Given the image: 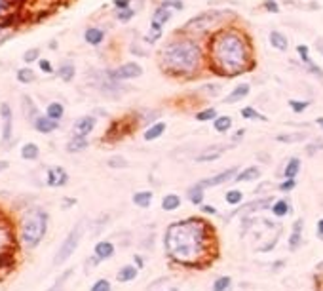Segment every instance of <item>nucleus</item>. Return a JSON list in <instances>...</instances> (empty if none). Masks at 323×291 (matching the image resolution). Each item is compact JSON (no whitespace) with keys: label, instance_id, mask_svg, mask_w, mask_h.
Wrapping results in <instances>:
<instances>
[{"label":"nucleus","instance_id":"35","mask_svg":"<svg viewBox=\"0 0 323 291\" xmlns=\"http://www.w3.org/2000/svg\"><path fill=\"white\" fill-rule=\"evenodd\" d=\"M213 128H215V131H219V133H226V131L232 128V118L230 117H217L215 120H213Z\"/></svg>","mask_w":323,"mask_h":291},{"label":"nucleus","instance_id":"64","mask_svg":"<svg viewBox=\"0 0 323 291\" xmlns=\"http://www.w3.org/2000/svg\"><path fill=\"white\" fill-rule=\"evenodd\" d=\"M169 291H179V289H175V287H173V289H169Z\"/></svg>","mask_w":323,"mask_h":291},{"label":"nucleus","instance_id":"56","mask_svg":"<svg viewBox=\"0 0 323 291\" xmlns=\"http://www.w3.org/2000/svg\"><path fill=\"white\" fill-rule=\"evenodd\" d=\"M129 4H131V0H114V6L118 8V10H122V8H129Z\"/></svg>","mask_w":323,"mask_h":291},{"label":"nucleus","instance_id":"53","mask_svg":"<svg viewBox=\"0 0 323 291\" xmlns=\"http://www.w3.org/2000/svg\"><path fill=\"white\" fill-rule=\"evenodd\" d=\"M162 4H165L167 8H173V10H183L185 8V4L181 0H164Z\"/></svg>","mask_w":323,"mask_h":291},{"label":"nucleus","instance_id":"2","mask_svg":"<svg viewBox=\"0 0 323 291\" xmlns=\"http://www.w3.org/2000/svg\"><path fill=\"white\" fill-rule=\"evenodd\" d=\"M211 57L223 74L234 76L245 71L247 65V44L238 33L224 31L217 35L211 44Z\"/></svg>","mask_w":323,"mask_h":291},{"label":"nucleus","instance_id":"33","mask_svg":"<svg viewBox=\"0 0 323 291\" xmlns=\"http://www.w3.org/2000/svg\"><path fill=\"white\" fill-rule=\"evenodd\" d=\"M181 206V198L177 194H167V196L162 198V210L164 211H175L179 210Z\"/></svg>","mask_w":323,"mask_h":291},{"label":"nucleus","instance_id":"27","mask_svg":"<svg viewBox=\"0 0 323 291\" xmlns=\"http://www.w3.org/2000/svg\"><path fill=\"white\" fill-rule=\"evenodd\" d=\"M270 44L280 51H287L289 48L287 37H285L283 33H280V31H272V33H270Z\"/></svg>","mask_w":323,"mask_h":291},{"label":"nucleus","instance_id":"37","mask_svg":"<svg viewBox=\"0 0 323 291\" xmlns=\"http://www.w3.org/2000/svg\"><path fill=\"white\" fill-rule=\"evenodd\" d=\"M289 210H291V206H289L287 200H276L272 204V213L276 217H283V215H287Z\"/></svg>","mask_w":323,"mask_h":291},{"label":"nucleus","instance_id":"20","mask_svg":"<svg viewBox=\"0 0 323 291\" xmlns=\"http://www.w3.org/2000/svg\"><path fill=\"white\" fill-rule=\"evenodd\" d=\"M249 92H251V86H249V84H240V86H236L226 97H224V103L242 101V99H245V97L249 95Z\"/></svg>","mask_w":323,"mask_h":291},{"label":"nucleus","instance_id":"47","mask_svg":"<svg viewBox=\"0 0 323 291\" xmlns=\"http://www.w3.org/2000/svg\"><path fill=\"white\" fill-rule=\"evenodd\" d=\"M289 107H291V110L293 112H297V114H301V112H304V110L310 107L308 101H299V99H289Z\"/></svg>","mask_w":323,"mask_h":291},{"label":"nucleus","instance_id":"58","mask_svg":"<svg viewBox=\"0 0 323 291\" xmlns=\"http://www.w3.org/2000/svg\"><path fill=\"white\" fill-rule=\"evenodd\" d=\"M317 236H319V238L323 240V219H319V221H317Z\"/></svg>","mask_w":323,"mask_h":291},{"label":"nucleus","instance_id":"52","mask_svg":"<svg viewBox=\"0 0 323 291\" xmlns=\"http://www.w3.org/2000/svg\"><path fill=\"white\" fill-rule=\"evenodd\" d=\"M265 10L270 12V14H278V12H280V6L276 4V0H265Z\"/></svg>","mask_w":323,"mask_h":291},{"label":"nucleus","instance_id":"12","mask_svg":"<svg viewBox=\"0 0 323 291\" xmlns=\"http://www.w3.org/2000/svg\"><path fill=\"white\" fill-rule=\"evenodd\" d=\"M217 15H221V14H201V15H196V17H192V19L187 23V27H185V29L194 31V33H201V31H205L209 25H211V23L215 21Z\"/></svg>","mask_w":323,"mask_h":291},{"label":"nucleus","instance_id":"30","mask_svg":"<svg viewBox=\"0 0 323 291\" xmlns=\"http://www.w3.org/2000/svg\"><path fill=\"white\" fill-rule=\"evenodd\" d=\"M133 204L137 206V208H149V206L152 204V192L151 190H139V192H135L133 194Z\"/></svg>","mask_w":323,"mask_h":291},{"label":"nucleus","instance_id":"14","mask_svg":"<svg viewBox=\"0 0 323 291\" xmlns=\"http://www.w3.org/2000/svg\"><path fill=\"white\" fill-rule=\"evenodd\" d=\"M21 110H23V117L29 120L31 124L35 122V118L40 114V110L36 107V103L33 101V97L29 94H23L21 95Z\"/></svg>","mask_w":323,"mask_h":291},{"label":"nucleus","instance_id":"3","mask_svg":"<svg viewBox=\"0 0 323 291\" xmlns=\"http://www.w3.org/2000/svg\"><path fill=\"white\" fill-rule=\"evenodd\" d=\"M162 65L165 71L177 74L194 73L201 61L200 46L192 40H173L162 50Z\"/></svg>","mask_w":323,"mask_h":291},{"label":"nucleus","instance_id":"62","mask_svg":"<svg viewBox=\"0 0 323 291\" xmlns=\"http://www.w3.org/2000/svg\"><path fill=\"white\" fill-rule=\"evenodd\" d=\"M74 204H76V200H67V202H63V208H71Z\"/></svg>","mask_w":323,"mask_h":291},{"label":"nucleus","instance_id":"41","mask_svg":"<svg viewBox=\"0 0 323 291\" xmlns=\"http://www.w3.org/2000/svg\"><path fill=\"white\" fill-rule=\"evenodd\" d=\"M15 0H0V19H4L14 12Z\"/></svg>","mask_w":323,"mask_h":291},{"label":"nucleus","instance_id":"50","mask_svg":"<svg viewBox=\"0 0 323 291\" xmlns=\"http://www.w3.org/2000/svg\"><path fill=\"white\" fill-rule=\"evenodd\" d=\"M295 187H297V179H285L278 189H280L281 192H289V190H293Z\"/></svg>","mask_w":323,"mask_h":291},{"label":"nucleus","instance_id":"48","mask_svg":"<svg viewBox=\"0 0 323 291\" xmlns=\"http://www.w3.org/2000/svg\"><path fill=\"white\" fill-rule=\"evenodd\" d=\"M90 291H110V282L105 280V278H101V280H97V282L92 285Z\"/></svg>","mask_w":323,"mask_h":291},{"label":"nucleus","instance_id":"38","mask_svg":"<svg viewBox=\"0 0 323 291\" xmlns=\"http://www.w3.org/2000/svg\"><path fill=\"white\" fill-rule=\"evenodd\" d=\"M240 114H242L245 120H260V122H268V118H266L265 114L257 112L253 107H244V109L240 110Z\"/></svg>","mask_w":323,"mask_h":291},{"label":"nucleus","instance_id":"31","mask_svg":"<svg viewBox=\"0 0 323 291\" xmlns=\"http://www.w3.org/2000/svg\"><path fill=\"white\" fill-rule=\"evenodd\" d=\"M137 267H131V265H126L122 269L118 270V274H116V280L118 282H131V280H135L137 278Z\"/></svg>","mask_w":323,"mask_h":291},{"label":"nucleus","instance_id":"51","mask_svg":"<svg viewBox=\"0 0 323 291\" xmlns=\"http://www.w3.org/2000/svg\"><path fill=\"white\" fill-rule=\"evenodd\" d=\"M38 67H40V71H42L44 74L53 73V65H51L48 59H40V61H38Z\"/></svg>","mask_w":323,"mask_h":291},{"label":"nucleus","instance_id":"5","mask_svg":"<svg viewBox=\"0 0 323 291\" xmlns=\"http://www.w3.org/2000/svg\"><path fill=\"white\" fill-rule=\"evenodd\" d=\"M84 226H86V221H78L74 228H71V232L65 236L63 244L59 246L57 253L53 257V265L59 267V265H63L67 259H71V255L76 251L78 248L80 240H82V236H84Z\"/></svg>","mask_w":323,"mask_h":291},{"label":"nucleus","instance_id":"11","mask_svg":"<svg viewBox=\"0 0 323 291\" xmlns=\"http://www.w3.org/2000/svg\"><path fill=\"white\" fill-rule=\"evenodd\" d=\"M95 126H97V118L92 117V114H84V117H80L78 120L74 122L72 133L78 135V137H87V135L95 130Z\"/></svg>","mask_w":323,"mask_h":291},{"label":"nucleus","instance_id":"29","mask_svg":"<svg viewBox=\"0 0 323 291\" xmlns=\"http://www.w3.org/2000/svg\"><path fill=\"white\" fill-rule=\"evenodd\" d=\"M165 128H167L165 122H154L149 130L144 131V141H154V139H160L162 135H164Z\"/></svg>","mask_w":323,"mask_h":291},{"label":"nucleus","instance_id":"26","mask_svg":"<svg viewBox=\"0 0 323 291\" xmlns=\"http://www.w3.org/2000/svg\"><path fill=\"white\" fill-rule=\"evenodd\" d=\"M38 156H40V147L36 145V143H33V141H29V143H25V145L21 147V158L23 160H38Z\"/></svg>","mask_w":323,"mask_h":291},{"label":"nucleus","instance_id":"55","mask_svg":"<svg viewBox=\"0 0 323 291\" xmlns=\"http://www.w3.org/2000/svg\"><path fill=\"white\" fill-rule=\"evenodd\" d=\"M12 263V255L10 253H0V269H4Z\"/></svg>","mask_w":323,"mask_h":291},{"label":"nucleus","instance_id":"60","mask_svg":"<svg viewBox=\"0 0 323 291\" xmlns=\"http://www.w3.org/2000/svg\"><path fill=\"white\" fill-rule=\"evenodd\" d=\"M8 166H10V162H6V160H0V173H2V171H6Z\"/></svg>","mask_w":323,"mask_h":291},{"label":"nucleus","instance_id":"17","mask_svg":"<svg viewBox=\"0 0 323 291\" xmlns=\"http://www.w3.org/2000/svg\"><path fill=\"white\" fill-rule=\"evenodd\" d=\"M302 226H304V221L297 219L293 225V230H291V236H289V249L291 251H295L302 244Z\"/></svg>","mask_w":323,"mask_h":291},{"label":"nucleus","instance_id":"15","mask_svg":"<svg viewBox=\"0 0 323 291\" xmlns=\"http://www.w3.org/2000/svg\"><path fill=\"white\" fill-rule=\"evenodd\" d=\"M232 145H215V147H209V149H205L201 154H198L196 156V160L198 162H213L217 160V158H221L223 156L224 151H228Z\"/></svg>","mask_w":323,"mask_h":291},{"label":"nucleus","instance_id":"8","mask_svg":"<svg viewBox=\"0 0 323 291\" xmlns=\"http://www.w3.org/2000/svg\"><path fill=\"white\" fill-rule=\"evenodd\" d=\"M238 175V167H228V169H224L221 173L213 175V177H208V179H203V181L198 183V187L200 189H211V187H219V185H223V183H230L234 177Z\"/></svg>","mask_w":323,"mask_h":291},{"label":"nucleus","instance_id":"25","mask_svg":"<svg viewBox=\"0 0 323 291\" xmlns=\"http://www.w3.org/2000/svg\"><path fill=\"white\" fill-rule=\"evenodd\" d=\"M15 78H17V82L19 84H33V82L36 80V73L31 69L29 65H25V67H21V69H17L15 71Z\"/></svg>","mask_w":323,"mask_h":291},{"label":"nucleus","instance_id":"23","mask_svg":"<svg viewBox=\"0 0 323 291\" xmlns=\"http://www.w3.org/2000/svg\"><path fill=\"white\" fill-rule=\"evenodd\" d=\"M260 177V167L257 166H249L242 169V171H238V175L234 177V181L236 183H244V181H255Z\"/></svg>","mask_w":323,"mask_h":291},{"label":"nucleus","instance_id":"49","mask_svg":"<svg viewBox=\"0 0 323 291\" xmlns=\"http://www.w3.org/2000/svg\"><path fill=\"white\" fill-rule=\"evenodd\" d=\"M71 274H72V269H71V270H67V272H63V276H59V278H57V282H55V284L51 285L50 291H59V287H61V285H63L65 282H67V280L71 278Z\"/></svg>","mask_w":323,"mask_h":291},{"label":"nucleus","instance_id":"45","mask_svg":"<svg viewBox=\"0 0 323 291\" xmlns=\"http://www.w3.org/2000/svg\"><path fill=\"white\" fill-rule=\"evenodd\" d=\"M230 285H232L230 276H221L213 282V291H226V289H230Z\"/></svg>","mask_w":323,"mask_h":291},{"label":"nucleus","instance_id":"16","mask_svg":"<svg viewBox=\"0 0 323 291\" xmlns=\"http://www.w3.org/2000/svg\"><path fill=\"white\" fill-rule=\"evenodd\" d=\"M94 253L99 261L110 259V257L114 255V244H112V242H107V240L97 242V244H95V248H94Z\"/></svg>","mask_w":323,"mask_h":291},{"label":"nucleus","instance_id":"10","mask_svg":"<svg viewBox=\"0 0 323 291\" xmlns=\"http://www.w3.org/2000/svg\"><path fill=\"white\" fill-rule=\"evenodd\" d=\"M274 200L270 196L266 198H257V200H253V202H247L245 206H242L240 210H236L234 213H230V217H234V215H251V213H255V211H262L266 210V208H272Z\"/></svg>","mask_w":323,"mask_h":291},{"label":"nucleus","instance_id":"34","mask_svg":"<svg viewBox=\"0 0 323 291\" xmlns=\"http://www.w3.org/2000/svg\"><path fill=\"white\" fill-rule=\"evenodd\" d=\"M162 35H164V27L158 25V23H151V31H149V35L144 37V40L149 44H154L162 38Z\"/></svg>","mask_w":323,"mask_h":291},{"label":"nucleus","instance_id":"57","mask_svg":"<svg viewBox=\"0 0 323 291\" xmlns=\"http://www.w3.org/2000/svg\"><path fill=\"white\" fill-rule=\"evenodd\" d=\"M201 211H203V213H208V215H215L217 213V210L213 208V206H201Z\"/></svg>","mask_w":323,"mask_h":291},{"label":"nucleus","instance_id":"9","mask_svg":"<svg viewBox=\"0 0 323 291\" xmlns=\"http://www.w3.org/2000/svg\"><path fill=\"white\" fill-rule=\"evenodd\" d=\"M69 183V173L63 166H51L48 167L46 171V185L51 187V189H59V187H65Z\"/></svg>","mask_w":323,"mask_h":291},{"label":"nucleus","instance_id":"28","mask_svg":"<svg viewBox=\"0 0 323 291\" xmlns=\"http://www.w3.org/2000/svg\"><path fill=\"white\" fill-rule=\"evenodd\" d=\"M46 117L53 118V120H61L65 117V105L59 101H51L48 103V107H46Z\"/></svg>","mask_w":323,"mask_h":291},{"label":"nucleus","instance_id":"54","mask_svg":"<svg viewBox=\"0 0 323 291\" xmlns=\"http://www.w3.org/2000/svg\"><path fill=\"white\" fill-rule=\"evenodd\" d=\"M319 149H323V141H316V143L308 145V147H306V153L312 156V154H316V151H319Z\"/></svg>","mask_w":323,"mask_h":291},{"label":"nucleus","instance_id":"44","mask_svg":"<svg viewBox=\"0 0 323 291\" xmlns=\"http://www.w3.org/2000/svg\"><path fill=\"white\" fill-rule=\"evenodd\" d=\"M226 202H228L230 206H238L240 204V202H242V200H244V192H242V190H228V192H226Z\"/></svg>","mask_w":323,"mask_h":291},{"label":"nucleus","instance_id":"43","mask_svg":"<svg viewBox=\"0 0 323 291\" xmlns=\"http://www.w3.org/2000/svg\"><path fill=\"white\" fill-rule=\"evenodd\" d=\"M107 166L112 169H124V167H128V160L124 156H110L107 160Z\"/></svg>","mask_w":323,"mask_h":291},{"label":"nucleus","instance_id":"22","mask_svg":"<svg viewBox=\"0 0 323 291\" xmlns=\"http://www.w3.org/2000/svg\"><path fill=\"white\" fill-rule=\"evenodd\" d=\"M87 145H90V141H87V137H78V135H72L71 141L67 143V153L71 154H76V153H82V151H86Z\"/></svg>","mask_w":323,"mask_h":291},{"label":"nucleus","instance_id":"59","mask_svg":"<svg viewBox=\"0 0 323 291\" xmlns=\"http://www.w3.org/2000/svg\"><path fill=\"white\" fill-rule=\"evenodd\" d=\"M133 261H135V265L139 267V269H143V267H144L143 257H139V255H135V257H133Z\"/></svg>","mask_w":323,"mask_h":291},{"label":"nucleus","instance_id":"32","mask_svg":"<svg viewBox=\"0 0 323 291\" xmlns=\"http://www.w3.org/2000/svg\"><path fill=\"white\" fill-rule=\"evenodd\" d=\"M299 171H301V160H299L297 156L289 158L287 164H285V169H283V175H285L287 179H295Z\"/></svg>","mask_w":323,"mask_h":291},{"label":"nucleus","instance_id":"24","mask_svg":"<svg viewBox=\"0 0 323 291\" xmlns=\"http://www.w3.org/2000/svg\"><path fill=\"white\" fill-rule=\"evenodd\" d=\"M169 19H171V8H167L165 4H160V6L154 10V15H152L151 23H158V25L164 27Z\"/></svg>","mask_w":323,"mask_h":291},{"label":"nucleus","instance_id":"19","mask_svg":"<svg viewBox=\"0 0 323 291\" xmlns=\"http://www.w3.org/2000/svg\"><path fill=\"white\" fill-rule=\"evenodd\" d=\"M84 40L90 46H101L105 40V31L99 29V27H90V29L84 31Z\"/></svg>","mask_w":323,"mask_h":291},{"label":"nucleus","instance_id":"1","mask_svg":"<svg viewBox=\"0 0 323 291\" xmlns=\"http://www.w3.org/2000/svg\"><path fill=\"white\" fill-rule=\"evenodd\" d=\"M208 228L200 219L177 221L165 230V251L183 265H196L208 253Z\"/></svg>","mask_w":323,"mask_h":291},{"label":"nucleus","instance_id":"18","mask_svg":"<svg viewBox=\"0 0 323 291\" xmlns=\"http://www.w3.org/2000/svg\"><path fill=\"white\" fill-rule=\"evenodd\" d=\"M57 76L63 82H67V84L72 82L74 76H76V65H74L72 61H63V63L57 67Z\"/></svg>","mask_w":323,"mask_h":291},{"label":"nucleus","instance_id":"39","mask_svg":"<svg viewBox=\"0 0 323 291\" xmlns=\"http://www.w3.org/2000/svg\"><path fill=\"white\" fill-rule=\"evenodd\" d=\"M188 198L194 206H200L203 202V189H200L198 185H194L192 189L188 190Z\"/></svg>","mask_w":323,"mask_h":291},{"label":"nucleus","instance_id":"40","mask_svg":"<svg viewBox=\"0 0 323 291\" xmlns=\"http://www.w3.org/2000/svg\"><path fill=\"white\" fill-rule=\"evenodd\" d=\"M217 117H219L217 110L213 109V107H209V109L200 110V112L196 114V120H200V122H211V120H215Z\"/></svg>","mask_w":323,"mask_h":291},{"label":"nucleus","instance_id":"6","mask_svg":"<svg viewBox=\"0 0 323 291\" xmlns=\"http://www.w3.org/2000/svg\"><path fill=\"white\" fill-rule=\"evenodd\" d=\"M0 120H2V135H0V145L6 147L14 139V109L10 103H0Z\"/></svg>","mask_w":323,"mask_h":291},{"label":"nucleus","instance_id":"4","mask_svg":"<svg viewBox=\"0 0 323 291\" xmlns=\"http://www.w3.org/2000/svg\"><path fill=\"white\" fill-rule=\"evenodd\" d=\"M48 232V213L42 208H29L21 217V225H19V236H21V244L25 248H36L44 236Z\"/></svg>","mask_w":323,"mask_h":291},{"label":"nucleus","instance_id":"36","mask_svg":"<svg viewBox=\"0 0 323 291\" xmlns=\"http://www.w3.org/2000/svg\"><path fill=\"white\" fill-rule=\"evenodd\" d=\"M23 61H25V65L38 63V61H40V48H38V46H33V48L23 51Z\"/></svg>","mask_w":323,"mask_h":291},{"label":"nucleus","instance_id":"42","mask_svg":"<svg viewBox=\"0 0 323 291\" xmlns=\"http://www.w3.org/2000/svg\"><path fill=\"white\" fill-rule=\"evenodd\" d=\"M276 141H280V143H299V141H304V135L302 133H293V135L280 133V135H276Z\"/></svg>","mask_w":323,"mask_h":291},{"label":"nucleus","instance_id":"46","mask_svg":"<svg viewBox=\"0 0 323 291\" xmlns=\"http://www.w3.org/2000/svg\"><path fill=\"white\" fill-rule=\"evenodd\" d=\"M133 15H135V10H131V8H122V10H118V14H116V19L120 23H128L133 19Z\"/></svg>","mask_w":323,"mask_h":291},{"label":"nucleus","instance_id":"7","mask_svg":"<svg viewBox=\"0 0 323 291\" xmlns=\"http://www.w3.org/2000/svg\"><path fill=\"white\" fill-rule=\"evenodd\" d=\"M139 76H143V67L135 63V61H128L124 65L116 67L114 71L110 73L112 80H133V78H139Z\"/></svg>","mask_w":323,"mask_h":291},{"label":"nucleus","instance_id":"63","mask_svg":"<svg viewBox=\"0 0 323 291\" xmlns=\"http://www.w3.org/2000/svg\"><path fill=\"white\" fill-rule=\"evenodd\" d=\"M316 122H317V126H319V128H321V130H323V117H321V118H317Z\"/></svg>","mask_w":323,"mask_h":291},{"label":"nucleus","instance_id":"61","mask_svg":"<svg viewBox=\"0 0 323 291\" xmlns=\"http://www.w3.org/2000/svg\"><path fill=\"white\" fill-rule=\"evenodd\" d=\"M10 38H12V35H0V46H2V44H6Z\"/></svg>","mask_w":323,"mask_h":291},{"label":"nucleus","instance_id":"13","mask_svg":"<svg viewBox=\"0 0 323 291\" xmlns=\"http://www.w3.org/2000/svg\"><path fill=\"white\" fill-rule=\"evenodd\" d=\"M33 128H35L38 133H42V135H48V133H53V131L59 128V122L57 120H53V118L46 117V114H38L35 118V122H33Z\"/></svg>","mask_w":323,"mask_h":291},{"label":"nucleus","instance_id":"21","mask_svg":"<svg viewBox=\"0 0 323 291\" xmlns=\"http://www.w3.org/2000/svg\"><path fill=\"white\" fill-rule=\"evenodd\" d=\"M297 51H299L301 59L304 61V65H308V69L312 71V73L317 74V76H323V71L316 65V63H314V61H312V57H310L308 46H304V44H299V46H297Z\"/></svg>","mask_w":323,"mask_h":291}]
</instances>
